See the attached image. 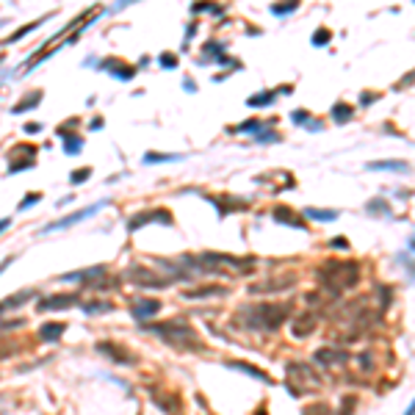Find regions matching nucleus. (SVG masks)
Segmentation results:
<instances>
[{
  "label": "nucleus",
  "instance_id": "obj_1",
  "mask_svg": "<svg viewBox=\"0 0 415 415\" xmlns=\"http://www.w3.org/2000/svg\"><path fill=\"white\" fill-rule=\"evenodd\" d=\"M318 277H321V285L330 290L332 296H340L346 288H354L360 282V268H357V263H349V260H330L326 266H321Z\"/></svg>",
  "mask_w": 415,
  "mask_h": 415
},
{
  "label": "nucleus",
  "instance_id": "obj_2",
  "mask_svg": "<svg viewBox=\"0 0 415 415\" xmlns=\"http://www.w3.org/2000/svg\"><path fill=\"white\" fill-rule=\"evenodd\" d=\"M290 316V304H255L241 313V318L255 330H277Z\"/></svg>",
  "mask_w": 415,
  "mask_h": 415
},
{
  "label": "nucleus",
  "instance_id": "obj_3",
  "mask_svg": "<svg viewBox=\"0 0 415 415\" xmlns=\"http://www.w3.org/2000/svg\"><path fill=\"white\" fill-rule=\"evenodd\" d=\"M147 330H152L155 335H160V338L166 340V344L172 346H183V349H202L200 338L194 335V330L186 324H180V321H166V324H150Z\"/></svg>",
  "mask_w": 415,
  "mask_h": 415
},
{
  "label": "nucleus",
  "instance_id": "obj_4",
  "mask_svg": "<svg viewBox=\"0 0 415 415\" xmlns=\"http://www.w3.org/2000/svg\"><path fill=\"white\" fill-rule=\"evenodd\" d=\"M102 205H106V202H94V205L83 208V210H78V214H70V216H64V219L50 222V224H44V227H42V236H44V232H53V230H66V227L78 224V222H83V219H92V216H94Z\"/></svg>",
  "mask_w": 415,
  "mask_h": 415
},
{
  "label": "nucleus",
  "instance_id": "obj_5",
  "mask_svg": "<svg viewBox=\"0 0 415 415\" xmlns=\"http://www.w3.org/2000/svg\"><path fill=\"white\" fill-rule=\"evenodd\" d=\"M147 222H160V224H172V216L166 214V210H144V214L133 216L130 222H128V230L136 232L142 224H147Z\"/></svg>",
  "mask_w": 415,
  "mask_h": 415
},
{
  "label": "nucleus",
  "instance_id": "obj_6",
  "mask_svg": "<svg viewBox=\"0 0 415 415\" xmlns=\"http://www.w3.org/2000/svg\"><path fill=\"white\" fill-rule=\"evenodd\" d=\"M368 169H371V172H398V174H404V172H410V164L407 160H371Z\"/></svg>",
  "mask_w": 415,
  "mask_h": 415
},
{
  "label": "nucleus",
  "instance_id": "obj_7",
  "mask_svg": "<svg viewBox=\"0 0 415 415\" xmlns=\"http://www.w3.org/2000/svg\"><path fill=\"white\" fill-rule=\"evenodd\" d=\"M78 302V294H66V296H50L44 302H36V310H58V308H70Z\"/></svg>",
  "mask_w": 415,
  "mask_h": 415
},
{
  "label": "nucleus",
  "instance_id": "obj_8",
  "mask_svg": "<svg viewBox=\"0 0 415 415\" xmlns=\"http://www.w3.org/2000/svg\"><path fill=\"white\" fill-rule=\"evenodd\" d=\"M106 274V268L102 266H94V268H86V272H70L64 274V277H58L61 282H89L92 277H102Z\"/></svg>",
  "mask_w": 415,
  "mask_h": 415
},
{
  "label": "nucleus",
  "instance_id": "obj_9",
  "mask_svg": "<svg viewBox=\"0 0 415 415\" xmlns=\"http://www.w3.org/2000/svg\"><path fill=\"white\" fill-rule=\"evenodd\" d=\"M316 360L321 362V366H335V362H346L349 360V354H346V352H335V349H330V346H326V349H318L316 352Z\"/></svg>",
  "mask_w": 415,
  "mask_h": 415
},
{
  "label": "nucleus",
  "instance_id": "obj_10",
  "mask_svg": "<svg viewBox=\"0 0 415 415\" xmlns=\"http://www.w3.org/2000/svg\"><path fill=\"white\" fill-rule=\"evenodd\" d=\"M158 310H160V302H158V299H138V302L133 304V316H136V318L155 316Z\"/></svg>",
  "mask_w": 415,
  "mask_h": 415
},
{
  "label": "nucleus",
  "instance_id": "obj_11",
  "mask_svg": "<svg viewBox=\"0 0 415 415\" xmlns=\"http://www.w3.org/2000/svg\"><path fill=\"white\" fill-rule=\"evenodd\" d=\"M64 330H66V324H61V321H50V324H44V326H39V340H58L61 335H64Z\"/></svg>",
  "mask_w": 415,
  "mask_h": 415
},
{
  "label": "nucleus",
  "instance_id": "obj_12",
  "mask_svg": "<svg viewBox=\"0 0 415 415\" xmlns=\"http://www.w3.org/2000/svg\"><path fill=\"white\" fill-rule=\"evenodd\" d=\"M102 70L111 72V75L119 78V80H130V78H133V66L119 64V61H102Z\"/></svg>",
  "mask_w": 415,
  "mask_h": 415
},
{
  "label": "nucleus",
  "instance_id": "obj_13",
  "mask_svg": "<svg viewBox=\"0 0 415 415\" xmlns=\"http://www.w3.org/2000/svg\"><path fill=\"white\" fill-rule=\"evenodd\" d=\"M50 20V14H44V17H39V20H34V22H28V25H22L20 30H14L12 36H6V44H12V42H20V39H25V36L30 34V30H36L42 22H48Z\"/></svg>",
  "mask_w": 415,
  "mask_h": 415
},
{
  "label": "nucleus",
  "instance_id": "obj_14",
  "mask_svg": "<svg viewBox=\"0 0 415 415\" xmlns=\"http://www.w3.org/2000/svg\"><path fill=\"white\" fill-rule=\"evenodd\" d=\"M294 285V277H285V280H277V282H258L252 285V294H268V290H285Z\"/></svg>",
  "mask_w": 415,
  "mask_h": 415
},
{
  "label": "nucleus",
  "instance_id": "obj_15",
  "mask_svg": "<svg viewBox=\"0 0 415 415\" xmlns=\"http://www.w3.org/2000/svg\"><path fill=\"white\" fill-rule=\"evenodd\" d=\"M274 219L288 224V227H304V219L294 216V210H288V208H277V210H274Z\"/></svg>",
  "mask_w": 415,
  "mask_h": 415
},
{
  "label": "nucleus",
  "instance_id": "obj_16",
  "mask_svg": "<svg viewBox=\"0 0 415 415\" xmlns=\"http://www.w3.org/2000/svg\"><path fill=\"white\" fill-rule=\"evenodd\" d=\"M313 326H316L313 316H299V318L294 321V335H296V338H304V335L313 332Z\"/></svg>",
  "mask_w": 415,
  "mask_h": 415
},
{
  "label": "nucleus",
  "instance_id": "obj_17",
  "mask_svg": "<svg viewBox=\"0 0 415 415\" xmlns=\"http://www.w3.org/2000/svg\"><path fill=\"white\" fill-rule=\"evenodd\" d=\"M58 136L66 142V152H70V155L80 152V147H83V138H80V136H75V133H70V130H66V128H58Z\"/></svg>",
  "mask_w": 415,
  "mask_h": 415
},
{
  "label": "nucleus",
  "instance_id": "obj_18",
  "mask_svg": "<svg viewBox=\"0 0 415 415\" xmlns=\"http://www.w3.org/2000/svg\"><path fill=\"white\" fill-rule=\"evenodd\" d=\"M302 214H304V219H316V222H335L338 219V210H318V208H304Z\"/></svg>",
  "mask_w": 415,
  "mask_h": 415
},
{
  "label": "nucleus",
  "instance_id": "obj_19",
  "mask_svg": "<svg viewBox=\"0 0 415 415\" xmlns=\"http://www.w3.org/2000/svg\"><path fill=\"white\" fill-rule=\"evenodd\" d=\"M39 102H42V92H30V94H25V100L20 102V106L12 108V114H25V111H30V108H36Z\"/></svg>",
  "mask_w": 415,
  "mask_h": 415
},
{
  "label": "nucleus",
  "instance_id": "obj_20",
  "mask_svg": "<svg viewBox=\"0 0 415 415\" xmlns=\"http://www.w3.org/2000/svg\"><path fill=\"white\" fill-rule=\"evenodd\" d=\"M30 296H34V290H20L17 296H8L6 302L0 304V313H3V310H12V308H20V304H22L25 299H30Z\"/></svg>",
  "mask_w": 415,
  "mask_h": 415
},
{
  "label": "nucleus",
  "instance_id": "obj_21",
  "mask_svg": "<svg viewBox=\"0 0 415 415\" xmlns=\"http://www.w3.org/2000/svg\"><path fill=\"white\" fill-rule=\"evenodd\" d=\"M142 160H144V164H174V160H183V155H160V152H147Z\"/></svg>",
  "mask_w": 415,
  "mask_h": 415
},
{
  "label": "nucleus",
  "instance_id": "obj_22",
  "mask_svg": "<svg viewBox=\"0 0 415 415\" xmlns=\"http://www.w3.org/2000/svg\"><path fill=\"white\" fill-rule=\"evenodd\" d=\"M332 119H335V122H338V124L349 122V119H352V108L346 106V102H338V106L332 108Z\"/></svg>",
  "mask_w": 415,
  "mask_h": 415
},
{
  "label": "nucleus",
  "instance_id": "obj_23",
  "mask_svg": "<svg viewBox=\"0 0 415 415\" xmlns=\"http://www.w3.org/2000/svg\"><path fill=\"white\" fill-rule=\"evenodd\" d=\"M274 92H263V94H255V97H249V106L252 108H260V106H272L274 102Z\"/></svg>",
  "mask_w": 415,
  "mask_h": 415
},
{
  "label": "nucleus",
  "instance_id": "obj_24",
  "mask_svg": "<svg viewBox=\"0 0 415 415\" xmlns=\"http://www.w3.org/2000/svg\"><path fill=\"white\" fill-rule=\"evenodd\" d=\"M230 368H236V371H244V374H252V376H258V380H263V382H268V376L263 371H258V368H252V366H246V362H230Z\"/></svg>",
  "mask_w": 415,
  "mask_h": 415
},
{
  "label": "nucleus",
  "instance_id": "obj_25",
  "mask_svg": "<svg viewBox=\"0 0 415 415\" xmlns=\"http://www.w3.org/2000/svg\"><path fill=\"white\" fill-rule=\"evenodd\" d=\"M263 128H266V122H258V119H249V122L238 124L236 130H238V133H260Z\"/></svg>",
  "mask_w": 415,
  "mask_h": 415
},
{
  "label": "nucleus",
  "instance_id": "obj_26",
  "mask_svg": "<svg viewBox=\"0 0 415 415\" xmlns=\"http://www.w3.org/2000/svg\"><path fill=\"white\" fill-rule=\"evenodd\" d=\"M89 178H92V169H89V166H83V169H78V172L70 174V183L78 186V183H86Z\"/></svg>",
  "mask_w": 415,
  "mask_h": 415
},
{
  "label": "nucleus",
  "instance_id": "obj_27",
  "mask_svg": "<svg viewBox=\"0 0 415 415\" xmlns=\"http://www.w3.org/2000/svg\"><path fill=\"white\" fill-rule=\"evenodd\" d=\"M100 349L108 352V354H111L114 360H119V362H128V360H130V354H122V352H116V349H114V344H100Z\"/></svg>",
  "mask_w": 415,
  "mask_h": 415
},
{
  "label": "nucleus",
  "instance_id": "obj_28",
  "mask_svg": "<svg viewBox=\"0 0 415 415\" xmlns=\"http://www.w3.org/2000/svg\"><path fill=\"white\" fill-rule=\"evenodd\" d=\"M39 200H42V194H39V191H36V194L25 196V200L20 202V205H17V210H20V214H22V210H28V208H30V205H36V202H39Z\"/></svg>",
  "mask_w": 415,
  "mask_h": 415
},
{
  "label": "nucleus",
  "instance_id": "obj_29",
  "mask_svg": "<svg viewBox=\"0 0 415 415\" xmlns=\"http://www.w3.org/2000/svg\"><path fill=\"white\" fill-rule=\"evenodd\" d=\"M83 310H86V313H106V310H111V304L108 302H94V304H83Z\"/></svg>",
  "mask_w": 415,
  "mask_h": 415
},
{
  "label": "nucleus",
  "instance_id": "obj_30",
  "mask_svg": "<svg viewBox=\"0 0 415 415\" xmlns=\"http://www.w3.org/2000/svg\"><path fill=\"white\" fill-rule=\"evenodd\" d=\"M216 294H224L222 288H205V290H191L188 296L191 299H200V296H216Z\"/></svg>",
  "mask_w": 415,
  "mask_h": 415
},
{
  "label": "nucleus",
  "instance_id": "obj_31",
  "mask_svg": "<svg viewBox=\"0 0 415 415\" xmlns=\"http://www.w3.org/2000/svg\"><path fill=\"white\" fill-rule=\"evenodd\" d=\"M368 210H380V214H388L390 208H388V202H382V200H374V202H368Z\"/></svg>",
  "mask_w": 415,
  "mask_h": 415
},
{
  "label": "nucleus",
  "instance_id": "obj_32",
  "mask_svg": "<svg viewBox=\"0 0 415 415\" xmlns=\"http://www.w3.org/2000/svg\"><path fill=\"white\" fill-rule=\"evenodd\" d=\"M324 42H330V30H316V39H313V44H324Z\"/></svg>",
  "mask_w": 415,
  "mask_h": 415
},
{
  "label": "nucleus",
  "instance_id": "obj_33",
  "mask_svg": "<svg viewBox=\"0 0 415 415\" xmlns=\"http://www.w3.org/2000/svg\"><path fill=\"white\" fill-rule=\"evenodd\" d=\"M290 119H294V122H299V124H304L310 119V114L308 111H294V114H290Z\"/></svg>",
  "mask_w": 415,
  "mask_h": 415
},
{
  "label": "nucleus",
  "instance_id": "obj_34",
  "mask_svg": "<svg viewBox=\"0 0 415 415\" xmlns=\"http://www.w3.org/2000/svg\"><path fill=\"white\" fill-rule=\"evenodd\" d=\"M277 133H258V142H260V144H268V142H277Z\"/></svg>",
  "mask_w": 415,
  "mask_h": 415
},
{
  "label": "nucleus",
  "instance_id": "obj_35",
  "mask_svg": "<svg viewBox=\"0 0 415 415\" xmlns=\"http://www.w3.org/2000/svg\"><path fill=\"white\" fill-rule=\"evenodd\" d=\"M160 64L172 66V70H174V66H178V58H174V56H169V53H164V56H160Z\"/></svg>",
  "mask_w": 415,
  "mask_h": 415
},
{
  "label": "nucleus",
  "instance_id": "obj_36",
  "mask_svg": "<svg viewBox=\"0 0 415 415\" xmlns=\"http://www.w3.org/2000/svg\"><path fill=\"white\" fill-rule=\"evenodd\" d=\"M25 130H28V133H39L42 124H39V122H28V124H25Z\"/></svg>",
  "mask_w": 415,
  "mask_h": 415
},
{
  "label": "nucleus",
  "instance_id": "obj_37",
  "mask_svg": "<svg viewBox=\"0 0 415 415\" xmlns=\"http://www.w3.org/2000/svg\"><path fill=\"white\" fill-rule=\"evenodd\" d=\"M8 266H12V258H6V260H3V263H0V274H3V272H6V268Z\"/></svg>",
  "mask_w": 415,
  "mask_h": 415
},
{
  "label": "nucleus",
  "instance_id": "obj_38",
  "mask_svg": "<svg viewBox=\"0 0 415 415\" xmlns=\"http://www.w3.org/2000/svg\"><path fill=\"white\" fill-rule=\"evenodd\" d=\"M8 224H12V219H0V232L6 230V227H8Z\"/></svg>",
  "mask_w": 415,
  "mask_h": 415
},
{
  "label": "nucleus",
  "instance_id": "obj_39",
  "mask_svg": "<svg viewBox=\"0 0 415 415\" xmlns=\"http://www.w3.org/2000/svg\"><path fill=\"white\" fill-rule=\"evenodd\" d=\"M410 412H415V402H412V404H410Z\"/></svg>",
  "mask_w": 415,
  "mask_h": 415
},
{
  "label": "nucleus",
  "instance_id": "obj_40",
  "mask_svg": "<svg viewBox=\"0 0 415 415\" xmlns=\"http://www.w3.org/2000/svg\"><path fill=\"white\" fill-rule=\"evenodd\" d=\"M0 66H3V56H0Z\"/></svg>",
  "mask_w": 415,
  "mask_h": 415
}]
</instances>
